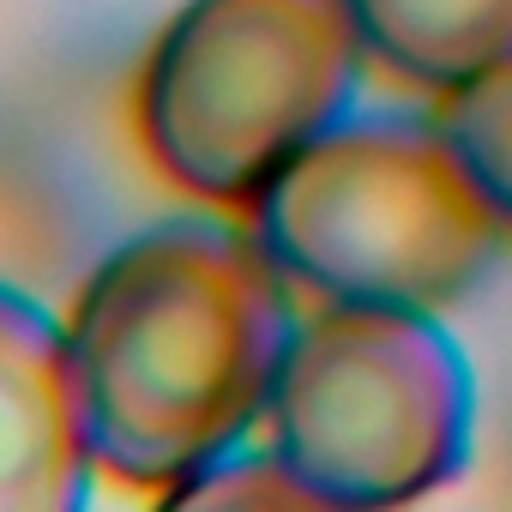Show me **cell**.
<instances>
[{"mask_svg": "<svg viewBox=\"0 0 512 512\" xmlns=\"http://www.w3.org/2000/svg\"><path fill=\"white\" fill-rule=\"evenodd\" d=\"M296 320V284L247 223L163 217L115 241L67 308L97 476L163 500L260 440Z\"/></svg>", "mask_w": 512, "mask_h": 512, "instance_id": "cell-1", "label": "cell"}, {"mask_svg": "<svg viewBox=\"0 0 512 512\" xmlns=\"http://www.w3.org/2000/svg\"><path fill=\"white\" fill-rule=\"evenodd\" d=\"M241 217L302 296L422 314L482 284L506 229L440 115L410 109H350Z\"/></svg>", "mask_w": 512, "mask_h": 512, "instance_id": "cell-2", "label": "cell"}, {"mask_svg": "<svg viewBox=\"0 0 512 512\" xmlns=\"http://www.w3.org/2000/svg\"><path fill=\"white\" fill-rule=\"evenodd\" d=\"M350 0H181L133 79V133L163 181L247 211L362 91Z\"/></svg>", "mask_w": 512, "mask_h": 512, "instance_id": "cell-3", "label": "cell"}, {"mask_svg": "<svg viewBox=\"0 0 512 512\" xmlns=\"http://www.w3.org/2000/svg\"><path fill=\"white\" fill-rule=\"evenodd\" d=\"M260 440L308 506H410L464 476L476 380L440 314L314 302L278 362Z\"/></svg>", "mask_w": 512, "mask_h": 512, "instance_id": "cell-4", "label": "cell"}, {"mask_svg": "<svg viewBox=\"0 0 512 512\" xmlns=\"http://www.w3.org/2000/svg\"><path fill=\"white\" fill-rule=\"evenodd\" d=\"M91 482L97 452L67 314L0 284V512H73L91 500Z\"/></svg>", "mask_w": 512, "mask_h": 512, "instance_id": "cell-5", "label": "cell"}, {"mask_svg": "<svg viewBox=\"0 0 512 512\" xmlns=\"http://www.w3.org/2000/svg\"><path fill=\"white\" fill-rule=\"evenodd\" d=\"M350 13L374 67L440 97L512 55V0H350Z\"/></svg>", "mask_w": 512, "mask_h": 512, "instance_id": "cell-6", "label": "cell"}, {"mask_svg": "<svg viewBox=\"0 0 512 512\" xmlns=\"http://www.w3.org/2000/svg\"><path fill=\"white\" fill-rule=\"evenodd\" d=\"M440 127L452 133V145L464 151L476 187L488 193V205L512 229V55L494 61L488 73H476L470 85L446 91Z\"/></svg>", "mask_w": 512, "mask_h": 512, "instance_id": "cell-7", "label": "cell"}, {"mask_svg": "<svg viewBox=\"0 0 512 512\" xmlns=\"http://www.w3.org/2000/svg\"><path fill=\"white\" fill-rule=\"evenodd\" d=\"M169 506H308V494L296 488V476L278 464V452L260 446H235L217 464H205L199 476H187L175 494H163Z\"/></svg>", "mask_w": 512, "mask_h": 512, "instance_id": "cell-8", "label": "cell"}]
</instances>
